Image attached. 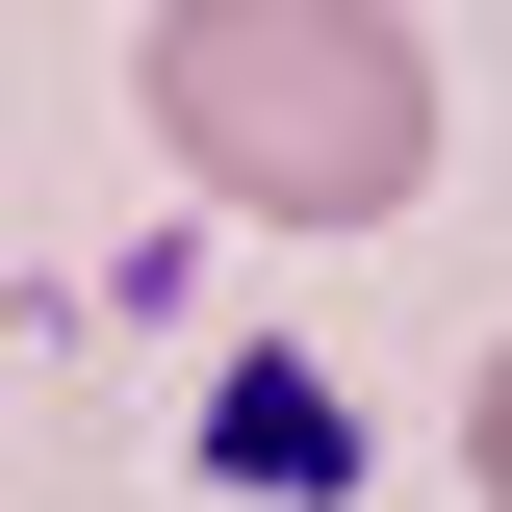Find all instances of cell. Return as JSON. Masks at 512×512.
Instances as JSON below:
<instances>
[{"instance_id":"cell-1","label":"cell","mask_w":512,"mask_h":512,"mask_svg":"<svg viewBox=\"0 0 512 512\" xmlns=\"http://www.w3.org/2000/svg\"><path fill=\"white\" fill-rule=\"evenodd\" d=\"M128 103L231 231H384V205H436V128H461L410 0H154Z\"/></svg>"},{"instance_id":"cell-2","label":"cell","mask_w":512,"mask_h":512,"mask_svg":"<svg viewBox=\"0 0 512 512\" xmlns=\"http://www.w3.org/2000/svg\"><path fill=\"white\" fill-rule=\"evenodd\" d=\"M205 436H231V461H256V487H282V512H308V487H333V384H231Z\"/></svg>"},{"instance_id":"cell-3","label":"cell","mask_w":512,"mask_h":512,"mask_svg":"<svg viewBox=\"0 0 512 512\" xmlns=\"http://www.w3.org/2000/svg\"><path fill=\"white\" fill-rule=\"evenodd\" d=\"M461 487L512 512V333H487V384H461Z\"/></svg>"}]
</instances>
